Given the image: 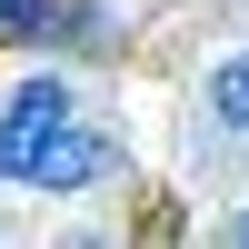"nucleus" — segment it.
Wrapping results in <instances>:
<instances>
[{"label": "nucleus", "instance_id": "obj_4", "mask_svg": "<svg viewBox=\"0 0 249 249\" xmlns=\"http://www.w3.org/2000/svg\"><path fill=\"white\" fill-rule=\"evenodd\" d=\"M210 120L219 130H249V60H219L210 70Z\"/></svg>", "mask_w": 249, "mask_h": 249}, {"label": "nucleus", "instance_id": "obj_3", "mask_svg": "<svg viewBox=\"0 0 249 249\" xmlns=\"http://www.w3.org/2000/svg\"><path fill=\"white\" fill-rule=\"evenodd\" d=\"M60 0H0V50H50Z\"/></svg>", "mask_w": 249, "mask_h": 249}, {"label": "nucleus", "instance_id": "obj_1", "mask_svg": "<svg viewBox=\"0 0 249 249\" xmlns=\"http://www.w3.org/2000/svg\"><path fill=\"white\" fill-rule=\"evenodd\" d=\"M120 170V140L100 130V120H60L50 140H40V160H30V179H20V190H50V199H80V190H100V179Z\"/></svg>", "mask_w": 249, "mask_h": 249}, {"label": "nucleus", "instance_id": "obj_2", "mask_svg": "<svg viewBox=\"0 0 249 249\" xmlns=\"http://www.w3.org/2000/svg\"><path fill=\"white\" fill-rule=\"evenodd\" d=\"M80 100H70V80L60 70H30L10 100H0V179H30V160H40V140L70 120Z\"/></svg>", "mask_w": 249, "mask_h": 249}, {"label": "nucleus", "instance_id": "obj_5", "mask_svg": "<svg viewBox=\"0 0 249 249\" xmlns=\"http://www.w3.org/2000/svg\"><path fill=\"white\" fill-rule=\"evenodd\" d=\"M239 239H249V210H239Z\"/></svg>", "mask_w": 249, "mask_h": 249}]
</instances>
